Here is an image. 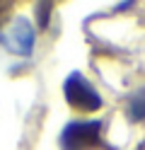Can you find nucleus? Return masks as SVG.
I'll return each mask as SVG.
<instances>
[{"label":"nucleus","instance_id":"nucleus-2","mask_svg":"<svg viewBox=\"0 0 145 150\" xmlns=\"http://www.w3.org/2000/svg\"><path fill=\"white\" fill-rule=\"evenodd\" d=\"M99 133H102L99 121H75L63 131L61 145L63 150H87L99 143Z\"/></svg>","mask_w":145,"mask_h":150},{"label":"nucleus","instance_id":"nucleus-4","mask_svg":"<svg viewBox=\"0 0 145 150\" xmlns=\"http://www.w3.org/2000/svg\"><path fill=\"white\" fill-rule=\"evenodd\" d=\"M128 116L133 121H143L145 119V87L138 90L135 95L131 97V104H128Z\"/></svg>","mask_w":145,"mask_h":150},{"label":"nucleus","instance_id":"nucleus-3","mask_svg":"<svg viewBox=\"0 0 145 150\" xmlns=\"http://www.w3.org/2000/svg\"><path fill=\"white\" fill-rule=\"evenodd\" d=\"M3 41L10 46L12 51L17 53H29V49H32V41H34V32H32V27H29L24 20H17L12 24V32H5L3 34Z\"/></svg>","mask_w":145,"mask_h":150},{"label":"nucleus","instance_id":"nucleus-1","mask_svg":"<svg viewBox=\"0 0 145 150\" xmlns=\"http://www.w3.org/2000/svg\"><path fill=\"white\" fill-rule=\"evenodd\" d=\"M65 99L70 107L80 109V111H94V109L102 107V97L97 95V90L80 73H73L65 80Z\"/></svg>","mask_w":145,"mask_h":150}]
</instances>
